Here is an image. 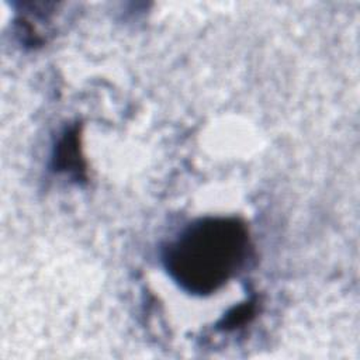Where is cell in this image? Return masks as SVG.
<instances>
[{
    "label": "cell",
    "mask_w": 360,
    "mask_h": 360,
    "mask_svg": "<svg viewBox=\"0 0 360 360\" xmlns=\"http://www.w3.org/2000/svg\"><path fill=\"white\" fill-rule=\"evenodd\" d=\"M250 250L249 231L240 218L204 217L165 245L162 263L179 288L207 297L245 267Z\"/></svg>",
    "instance_id": "obj_1"
},
{
    "label": "cell",
    "mask_w": 360,
    "mask_h": 360,
    "mask_svg": "<svg viewBox=\"0 0 360 360\" xmlns=\"http://www.w3.org/2000/svg\"><path fill=\"white\" fill-rule=\"evenodd\" d=\"M256 314V301L255 298H249L245 302H240L232 307L224 316L218 321L217 328L221 330H232L236 328L249 323Z\"/></svg>",
    "instance_id": "obj_3"
},
{
    "label": "cell",
    "mask_w": 360,
    "mask_h": 360,
    "mask_svg": "<svg viewBox=\"0 0 360 360\" xmlns=\"http://www.w3.org/2000/svg\"><path fill=\"white\" fill-rule=\"evenodd\" d=\"M51 166L56 173H65L75 180L86 179V163L82 155L77 125L66 128L58 138L52 150Z\"/></svg>",
    "instance_id": "obj_2"
}]
</instances>
